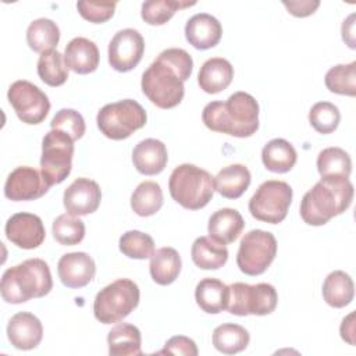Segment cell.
I'll return each instance as SVG.
<instances>
[{"label":"cell","instance_id":"obj_1","mask_svg":"<svg viewBox=\"0 0 356 356\" xmlns=\"http://www.w3.org/2000/svg\"><path fill=\"white\" fill-rule=\"evenodd\" d=\"M202 121L210 131L249 138L259 129V103L246 92H235L225 102L206 104Z\"/></svg>","mask_w":356,"mask_h":356},{"label":"cell","instance_id":"obj_2","mask_svg":"<svg viewBox=\"0 0 356 356\" xmlns=\"http://www.w3.org/2000/svg\"><path fill=\"white\" fill-rule=\"evenodd\" d=\"M353 185L345 177L321 178L309 189L300 202L302 220L314 227L327 224L332 217L342 214L353 200Z\"/></svg>","mask_w":356,"mask_h":356},{"label":"cell","instance_id":"obj_3","mask_svg":"<svg viewBox=\"0 0 356 356\" xmlns=\"http://www.w3.org/2000/svg\"><path fill=\"white\" fill-rule=\"evenodd\" d=\"M53 288L47 263L42 259H28L3 273L0 292L3 300L11 305L25 303L33 298L46 296Z\"/></svg>","mask_w":356,"mask_h":356},{"label":"cell","instance_id":"obj_4","mask_svg":"<svg viewBox=\"0 0 356 356\" xmlns=\"http://www.w3.org/2000/svg\"><path fill=\"white\" fill-rule=\"evenodd\" d=\"M168 189L171 197L188 210L204 207L213 197V177L193 164H181L170 175Z\"/></svg>","mask_w":356,"mask_h":356},{"label":"cell","instance_id":"obj_5","mask_svg":"<svg viewBox=\"0 0 356 356\" xmlns=\"http://www.w3.org/2000/svg\"><path fill=\"white\" fill-rule=\"evenodd\" d=\"M139 286L129 278H118L100 289L93 302V313L102 324L122 321L139 305Z\"/></svg>","mask_w":356,"mask_h":356},{"label":"cell","instance_id":"obj_6","mask_svg":"<svg viewBox=\"0 0 356 356\" xmlns=\"http://www.w3.org/2000/svg\"><path fill=\"white\" fill-rule=\"evenodd\" d=\"M140 86L145 96L163 110L178 106L185 95L181 75L159 57L143 72Z\"/></svg>","mask_w":356,"mask_h":356},{"label":"cell","instance_id":"obj_7","mask_svg":"<svg viewBox=\"0 0 356 356\" xmlns=\"http://www.w3.org/2000/svg\"><path fill=\"white\" fill-rule=\"evenodd\" d=\"M147 115L145 108L132 99H124L103 106L96 117L100 132L113 140L129 138L135 131L145 127Z\"/></svg>","mask_w":356,"mask_h":356},{"label":"cell","instance_id":"obj_8","mask_svg":"<svg viewBox=\"0 0 356 356\" xmlns=\"http://www.w3.org/2000/svg\"><path fill=\"white\" fill-rule=\"evenodd\" d=\"M293 191L285 181L268 179L263 182L249 200L252 217L268 224H280L285 220L292 203Z\"/></svg>","mask_w":356,"mask_h":356},{"label":"cell","instance_id":"obj_9","mask_svg":"<svg viewBox=\"0 0 356 356\" xmlns=\"http://www.w3.org/2000/svg\"><path fill=\"white\" fill-rule=\"evenodd\" d=\"M74 140L58 129H50L42 140L40 172L51 186L61 184L71 172Z\"/></svg>","mask_w":356,"mask_h":356},{"label":"cell","instance_id":"obj_10","mask_svg":"<svg viewBox=\"0 0 356 356\" xmlns=\"http://www.w3.org/2000/svg\"><path fill=\"white\" fill-rule=\"evenodd\" d=\"M229 299L227 310L235 316H266L275 310L278 295L271 284L260 282L249 285L235 282L228 285Z\"/></svg>","mask_w":356,"mask_h":356},{"label":"cell","instance_id":"obj_11","mask_svg":"<svg viewBox=\"0 0 356 356\" xmlns=\"http://www.w3.org/2000/svg\"><path fill=\"white\" fill-rule=\"evenodd\" d=\"M277 254V239L271 232L252 229L243 235L239 243L236 264L246 275L263 274Z\"/></svg>","mask_w":356,"mask_h":356},{"label":"cell","instance_id":"obj_12","mask_svg":"<svg viewBox=\"0 0 356 356\" xmlns=\"http://www.w3.org/2000/svg\"><path fill=\"white\" fill-rule=\"evenodd\" d=\"M7 99L17 117L29 125L40 124L50 111V102L44 92L29 81L19 79L11 83Z\"/></svg>","mask_w":356,"mask_h":356},{"label":"cell","instance_id":"obj_13","mask_svg":"<svg viewBox=\"0 0 356 356\" xmlns=\"http://www.w3.org/2000/svg\"><path fill=\"white\" fill-rule=\"evenodd\" d=\"M143 51L142 35L132 28L121 29L108 43V64L118 72H128L140 63Z\"/></svg>","mask_w":356,"mask_h":356},{"label":"cell","instance_id":"obj_14","mask_svg":"<svg viewBox=\"0 0 356 356\" xmlns=\"http://www.w3.org/2000/svg\"><path fill=\"white\" fill-rule=\"evenodd\" d=\"M50 185L44 181L42 172L33 167L21 165L10 172L4 184V195L13 202H26L42 197L47 193Z\"/></svg>","mask_w":356,"mask_h":356},{"label":"cell","instance_id":"obj_15","mask_svg":"<svg viewBox=\"0 0 356 356\" xmlns=\"http://www.w3.org/2000/svg\"><path fill=\"white\" fill-rule=\"evenodd\" d=\"M7 239L21 249H36L46 238L44 225L39 216L32 213L13 214L4 227Z\"/></svg>","mask_w":356,"mask_h":356},{"label":"cell","instance_id":"obj_16","mask_svg":"<svg viewBox=\"0 0 356 356\" xmlns=\"http://www.w3.org/2000/svg\"><path fill=\"white\" fill-rule=\"evenodd\" d=\"M102 200V191L97 182L89 178H76L63 195L67 213L72 216H88L97 210Z\"/></svg>","mask_w":356,"mask_h":356},{"label":"cell","instance_id":"obj_17","mask_svg":"<svg viewBox=\"0 0 356 356\" xmlns=\"http://www.w3.org/2000/svg\"><path fill=\"white\" fill-rule=\"evenodd\" d=\"M58 278L64 286L76 289L86 286L96 274L95 260L85 252L65 253L57 264Z\"/></svg>","mask_w":356,"mask_h":356},{"label":"cell","instance_id":"obj_18","mask_svg":"<svg viewBox=\"0 0 356 356\" xmlns=\"http://www.w3.org/2000/svg\"><path fill=\"white\" fill-rule=\"evenodd\" d=\"M7 338L17 349H35L43 338L42 323L35 314L29 312H19L8 321Z\"/></svg>","mask_w":356,"mask_h":356},{"label":"cell","instance_id":"obj_19","mask_svg":"<svg viewBox=\"0 0 356 356\" xmlns=\"http://www.w3.org/2000/svg\"><path fill=\"white\" fill-rule=\"evenodd\" d=\"M222 35V26L218 19L207 13H199L191 17L185 25V38L195 49L207 50L218 44Z\"/></svg>","mask_w":356,"mask_h":356},{"label":"cell","instance_id":"obj_20","mask_svg":"<svg viewBox=\"0 0 356 356\" xmlns=\"http://www.w3.org/2000/svg\"><path fill=\"white\" fill-rule=\"evenodd\" d=\"M100 56L95 42L86 38H74L68 42L64 51V63L75 74H90L99 67Z\"/></svg>","mask_w":356,"mask_h":356},{"label":"cell","instance_id":"obj_21","mask_svg":"<svg viewBox=\"0 0 356 356\" xmlns=\"http://www.w3.org/2000/svg\"><path fill=\"white\" fill-rule=\"evenodd\" d=\"M168 161L165 145L159 139L140 140L132 152V163L138 172L143 175L160 174Z\"/></svg>","mask_w":356,"mask_h":356},{"label":"cell","instance_id":"obj_22","mask_svg":"<svg viewBox=\"0 0 356 356\" xmlns=\"http://www.w3.org/2000/svg\"><path fill=\"white\" fill-rule=\"evenodd\" d=\"M234 78V67L222 57H213L203 63L197 74V83L206 93L216 95L227 89Z\"/></svg>","mask_w":356,"mask_h":356},{"label":"cell","instance_id":"obj_23","mask_svg":"<svg viewBox=\"0 0 356 356\" xmlns=\"http://www.w3.org/2000/svg\"><path fill=\"white\" fill-rule=\"evenodd\" d=\"M243 227L245 221L241 213L235 209L224 207L211 214L209 218L207 231L210 238L222 245H228L238 239L243 231Z\"/></svg>","mask_w":356,"mask_h":356},{"label":"cell","instance_id":"obj_24","mask_svg":"<svg viewBox=\"0 0 356 356\" xmlns=\"http://www.w3.org/2000/svg\"><path fill=\"white\" fill-rule=\"evenodd\" d=\"M250 181V171L243 164L227 165L213 178L214 191L227 199L241 197L249 188Z\"/></svg>","mask_w":356,"mask_h":356},{"label":"cell","instance_id":"obj_25","mask_svg":"<svg viewBox=\"0 0 356 356\" xmlns=\"http://www.w3.org/2000/svg\"><path fill=\"white\" fill-rule=\"evenodd\" d=\"M195 299L203 312L217 314L228 306L229 288L217 278H203L195 288Z\"/></svg>","mask_w":356,"mask_h":356},{"label":"cell","instance_id":"obj_26","mask_svg":"<svg viewBox=\"0 0 356 356\" xmlns=\"http://www.w3.org/2000/svg\"><path fill=\"white\" fill-rule=\"evenodd\" d=\"M108 353L111 356H139L142 355V335L138 327L121 323L113 327L107 335Z\"/></svg>","mask_w":356,"mask_h":356},{"label":"cell","instance_id":"obj_27","mask_svg":"<svg viewBox=\"0 0 356 356\" xmlns=\"http://www.w3.org/2000/svg\"><path fill=\"white\" fill-rule=\"evenodd\" d=\"M182 261L179 253L170 246L157 249L150 257V275L159 285L172 284L181 273Z\"/></svg>","mask_w":356,"mask_h":356},{"label":"cell","instance_id":"obj_28","mask_svg":"<svg viewBox=\"0 0 356 356\" xmlns=\"http://www.w3.org/2000/svg\"><path fill=\"white\" fill-rule=\"evenodd\" d=\"M298 160L295 147L282 138H275L267 142L261 150V161L271 172L284 174L293 168Z\"/></svg>","mask_w":356,"mask_h":356},{"label":"cell","instance_id":"obj_29","mask_svg":"<svg viewBox=\"0 0 356 356\" xmlns=\"http://www.w3.org/2000/svg\"><path fill=\"white\" fill-rule=\"evenodd\" d=\"M191 257L202 270H217L227 263L228 249L210 236H199L192 245Z\"/></svg>","mask_w":356,"mask_h":356},{"label":"cell","instance_id":"obj_30","mask_svg":"<svg viewBox=\"0 0 356 356\" xmlns=\"http://www.w3.org/2000/svg\"><path fill=\"white\" fill-rule=\"evenodd\" d=\"M355 296V285L349 274L341 270L330 273L323 284V298L327 305L335 309L348 306Z\"/></svg>","mask_w":356,"mask_h":356},{"label":"cell","instance_id":"obj_31","mask_svg":"<svg viewBox=\"0 0 356 356\" xmlns=\"http://www.w3.org/2000/svg\"><path fill=\"white\" fill-rule=\"evenodd\" d=\"M249 341V332L239 324L225 323L216 327L213 331V345L224 355H235L245 350Z\"/></svg>","mask_w":356,"mask_h":356},{"label":"cell","instance_id":"obj_32","mask_svg":"<svg viewBox=\"0 0 356 356\" xmlns=\"http://www.w3.org/2000/svg\"><path fill=\"white\" fill-rule=\"evenodd\" d=\"M60 40V29L57 24L49 18H38L32 21L26 29L28 46L38 53L54 50Z\"/></svg>","mask_w":356,"mask_h":356},{"label":"cell","instance_id":"obj_33","mask_svg":"<svg viewBox=\"0 0 356 356\" xmlns=\"http://www.w3.org/2000/svg\"><path fill=\"white\" fill-rule=\"evenodd\" d=\"M163 191L154 181L140 182L131 196V207L140 217L156 214L163 206Z\"/></svg>","mask_w":356,"mask_h":356},{"label":"cell","instance_id":"obj_34","mask_svg":"<svg viewBox=\"0 0 356 356\" xmlns=\"http://www.w3.org/2000/svg\"><path fill=\"white\" fill-rule=\"evenodd\" d=\"M317 171L321 178L325 177H345L349 178L352 172L350 156L341 147H327L317 156Z\"/></svg>","mask_w":356,"mask_h":356},{"label":"cell","instance_id":"obj_35","mask_svg":"<svg viewBox=\"0 0 356 356\" xmlns=\"http://www.w3.org/2000/svg\"><path fill=\"white\" fill-rule=\"evenodd\" d=\"M195 4L196 1L184 0H149L142 4L140 17L149 25H164L177 11Z\"/></svg>","mask_w":356,"mask_h":356},{"label":"cell","instance_id":"obj_36","mask_svg":"<svg viewBox=\"0 0 356 356\" xmlns=\"http://www.w3.org/2000/svg\"><path fill=\"white\" fill-rule=\"evenodd\" d=\"M38 75L49 86H61L68 79L64 56L57 50L42 53L38 60Z\"/></svg>","mask_w":356,"mask_h":356},{"label":"cell","instance_id":"obj_37","mask_svg":"<svg viewBox=\"0 0 356 356\" xmlns=\"http://www.w3.org/2000/svg\"><path fill=\"white\" fill-rule=\"evenodd\" d=\"M324 82L330 92L353 97L356 95V61L330 68Z\"/></svg>","mask_w":356,"mask_h":356},{"label":"cell","instance_id":"obj_38","mask_svg":"<svg viewBox=\"0 0 356 356\" xmlns=\"http://www.w3.org/2000/svg\"><path fill=\"white\" fill-rule=\"evenodd\" d=\"M53 236L54 239L64 246H74L82 242L85 236V224L82 220L75 216L65 213L58 216L53 221Z\"/></svg>","mask_w":356,"mask_h":356},{"label":"cell","instance_id":"obj_39","mask_svg":"<svg viewBox=\"0 0 356 356\" xmlns=\"http://www.w3.org/2000/svg\"><path fill=\"white\" fill-rule=\"evenodd\" d=\"M120 250L129 259L145 260L154 253V241L150 235L132 229L120 238Z\"/></svg>","mask_w":356,"mask_h":356},{"label":"cell","instance_id":"obj_40","mask_svg":"<svg viewBox=\"0 0 356 356\" xmlns=\"http://www.w3.org/2000/svg\"><path fill=\"white\" fill-rule=\"evenodd\" d=\"M341 121L338 107L330 102H318L309 111L310 125L323 135L334 132Z\"/></svg>","mask_w":356,"mask_h":356},{"label":"cell","instance_id":"obj_41","mask_svg":"<svg viewBox=\"0 0 356 356\" xmlns=\"http://www.w3.org/2000/svg\"><path fill=\"white\" fill-rule=\"evenodd\" d=\"M50 127L51 129L63 131L74 142L81 139L86 131L83 117L72 108H61L60 111H57V114L51 118Z\"/></svg>","mask_w":356,"mask_h":356},{"label":"cell","instance_id":"obj_42","mask_svg":"<svg viewBox=\"0 0 356 356\" xmlns=\"http://www.w3.org/2000/svg\"><path fill=\"white\" fill-rule=\"evenodd\" d=\"M115 1H78L76 8L81 17L93 24L108 21L115 11Z\"/></svg>","mask_w":356,"mask_h":356},{"label":"cell","instance_id":"obj_43","mask_svg":"<svg viewBox=\"0 0 356 356\" xmlns=\"http://www.w3.org/2000/svg\"><path fill=\"white\" fill-rule=\"evenodd\" d=\"M157 57L164 63H167L171 68H174L181 75L184 82L189 79L193 70V60L186 50L171 47V49L163 50Z\"/></svg>","mask_w":356,"mask_h":356},{"label":"cell","instance_id":"obj_44","mask_svg":"<svg viewBox=\"0 0 356 356\" xmlns=\"http://www.w3.org/2000/svg\"><path fill=\"white\" fill-rule=\"evenodd\" d=\"M159 353H171V355H185V356H196L197 348L193 339L184 337V335H175L171 337L164 348Z\"/></svg>","mask_w":356,"mask_h":356},{"label":"cell","instance_id":"obj_45","mask_svg":"<svg viewBox=\"0 0 356 356\" xmlns=\"http://www.w3.org/2000/svg\"><path fill=\"white\" fill-rule=\"evenodd\" d=\"M282 4L285 6V8L288 10L289 14H292L293 17H299V18H305L309 17L312 14L316 13V10L320 6L318 0H284Z\"/></svg>","mask_w":356,"mask_h":356},{"label":"cell","instance_id":"obj_46","mask_svg":"<svg viewBox=\"0 0 356 356\" xmlns=\"http://www.w3.org/2000/svg\"><path fill=\"white\" fill-rule=\"evenodd\" d=\"M355 313H349L343 320H342V324H341V337L343 341H346L349 345H355V339H353V335H355Z\"/></svg>","mask_w":356,"mask_h":356},{"label":"cell","instance_id":"obj_47","mask_svg":"<svg viewBox=\"0 0 356 356\" xmlns=\"http://www.w3.org/2000/svg\"><path fill=\"white\" fill-rule=\"evenodd\" d=\"M355 14H350L348 17L346 21H343L342 24V39L343 42H346V44L350 47V49H355V35H353V28H355Z\"/></svg>","mask_w":356,"mask_h":356}]
</instances>
